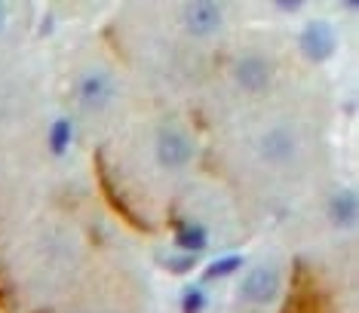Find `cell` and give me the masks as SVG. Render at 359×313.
<instances>
[{"label": "cell", "mask_w": 359, "mask_h": 313, "mask_svg": "<svg viewBox=\"0 0 359 313\" xmlns=\"http://www.w3.org/2000/svg\"><path fill=\"white\" fill-rule=\"evenodd\" d=\"M280 313H332V298L320 286L316 274L307 267V261L292 265V292L283 301Z\"/></svg>", "instance_id": "cell-1"}, {"label": "cell", "mask_w": 359, "mask_h": 313, "mask_svg": "<svg viewBox=\"0 0 359 313\" xmlns=\"http://www.w3.org/2000/svg\"><path fill=\"white\" fill-rule=\"evenodd\" d=\"M93 166H95V181H99V191L104 197V203H108V209L117 218H123V225H129L135 234H151V225L142 215H138L133 206L126 203V197L117 191V185H114V178H111V172H108V160H104L102 151L93 154Z\"/></svg>", "instance_id": "cell-2"}, {"label": "cell", "mask_w": 359, "mask_h": 313, "mask_svg": "<svg viewBox=\"0 0 359 313\" xmlns=\"http://www.w3.org/2000/svg\"><path fill=\"white\" fill-rule=\"evenodd\" d=\"M298 46H301V55L313 65H323L332 59L334 46H338V37H334V28L329 22H310L298 37Z\"/></svg>", "instance_id": "cell-3"}, {"label": "cell", "mask_w": 359, "mask_h": 313, "mask_svg": "<svg viewBox=\"0 0 359 313\" xmlns=\"http://www.w3.org/2000/svg\"><path fill=\"white\" fill-rule=\"evenodd\" d=\"M182 22L184 28L191 31L194 37H209L222 28V6L209 4V0H194V4H184L182 10Z\"/></svg>", "instance_id": "cell-4"}, {"label": "cell", "mask_w": 359, "mask_h": 313, "mask_svg": "<svg viewBox=\"0 0 359 313\" xmlns=\"http://www.w3.org/2000/svg\"><path fill=\"white\" fill-rule=\"evenodd\" d=\"M276 289H280V277H276L273 267H255L243 283V295L255 304H267L276 298Z\"/></svg>", "instance_id": "cell-5"}, {"label": "cell", "mask_w": 359, "mask_h": 313, "mask_svg": "<svg viewBox=\"0 0 359 313\" xmlns=\"http://www.w3.org/2000/svg\"><path fill=\"white\" fill-rule=\"evenodd\" d=\"M157 160H160V166H166V169H178V166H184L187 160H191V145H187V138L184 135H178V133H160L157 138Z\"/></svg>", "instance_id": "cell-6"}, {"label": "cell", "mask_w": 359, "mask_h": 313, "mask_svg": "<svg viewBox=\"0 0 359 313\" xmlns=\"http://www.w3.org/2000/svg\"><path fill=\"white\" fill-rule=\"evenodd\" d=\"M236 80L249 93H264L267 84H271V65L264 59H243L236 65Z\"/></svg>", "instance_id": "cell-7"}, {"label": "cell", "mask_w": 359, "mask_h": 313, "mask_svg": "<svg viewBox=\"0 0 359 313\" xmlns=\"http://www.w3.org/2000/svg\"><path fill=\"white\" fill-rule=\"evenodd\" d=\"M111 98V84L104 74H86L83 80H80V102L86 105V108H104V102Z\"/></svg>", "instance_id": "cell-8"}, {"label": "cell", "mask_w": 359, "mask_h": 313, "mask_svg": "<svg viewBox=\"0 0 359 313\" xmlns=\"http://www.w3.org/2000/svg\"><path fill=\"white\" fill-rule=\"evenodd\" d=\"M329 218H332L338 227L356 225V194H353V191H344V194L334 197L332 206H329Z\"/></svg>", "instance_id": "cell-9"}, {"label": "cell", "mask_w": 359, "mask_h": 313, "mask_svg": "<svg viewBox=\"0 0 359 313\" xmlns=\"http://www.w3.org/2000/svg\"><path fill=\"white\" fill-rule=\"evenodd\" d=\"M175 246H182V249L187 255H197L203 252L209 246V234H206V227H200V225H184L182 230H175Z\"/></svg>", "instance_id": "cell-10"}, {"label": "cell", "mask_w": 359, "mask_h": 313, "mask_svg": "<svg viewBox=\"0 0 359 313\" xmlns=\"http://www.w3.org/2000/svg\"><path fill=\"white\" fill-rule=\"evenodd\" d=\"M68 145H71V120H55L50 129V151L62 156L68 151Z\"/></svg>", "instance_id": "cell-11"}, {"label": "cell", "mask_w": 359, "mask_h": 313, "mask_svg": "<svg viewBox=\"0 0 359 313\" xmlns=\"http://www.w3.org/2000/svg\"><path fill=\"white\" fill-rule=\"evenodd\" d=\"M236 267H243V258L240 255H227V258H218L206 267V279H218V277H231L236 274Z\"/></svg>", "instance_id": "cell-12"}, {"label": "cell", "mask_w": 359, "mask_h": 313, "mask_svg": "<svg viewBox=\"0 0 359 313\" xmlns=\"http://www.w3.org/2000/svg\"><path fill=\"white\" fill-rule=\"evenodd\" d=\"M0 313H15V292L6 267L0 265Z\"/></svg>", "instance_id": "cell-13"}, {"label": "cell", "mask_w": 359, "mask_h": 313, "mask_svg": "<svg viewBox=\"0 0 359 313\" xmlns=\"http://www.w3.org/2000/svg\"><path fill=\"white\" fill-rule=\"evenodd\" d=\"M206 307V292L197 289V286H191V289H184V298H182V313H200Z\"/></svg>", "instance_id": "cell-14"}, {"label": "cell", "mask_w": 359, "mask_h": 313, "mask_svg": "<svg viewBox=\"0 0 359 313\" xmlns=\"http://www.w3.org/2000/svg\"><path fill=\"white\" fill-rule=\"evenodd\" d=\"M289 154H292V142L283 133L267 138V156H289Z\"/></svg>", "instance_id": "cell-15"}, {"label": "cell", "mask_w": 359, "mask_h": 313, "mask_svg": "<svg viewBox=\"0 0 359 313\" xmlns=\"http://www.w3.org/2000/svg\"><path fill=\"white\" fill-rule=\"evenodd\" d=\"M191 267H197V255H182V258H169L166 261L169 274H187Z\"/></svg>", "instance_id": "cell-16"}, {"label": "cell", "mask_w": 359, "mask_h": 313, "mask_svg": "<svg viewBox=\"0 0 359 313\" xmlns=\"http://www.w3.org/2000/svg\"><path fill=\"white\" fill-rule=\"evenodd\" d=\"M276 6H280L283 13H298V10H301V4H298V0H295V4H292V0H285V4H276Z\"/></svg>", "instance_id": "cell-17"}, {"label": "cell", "mask_w": 359, "mask_h": 313, "mask_svg": "<svg viewBox=\"0 0 359 313\" xmlns=\"http://www.w3.org/2000/svg\"><path fill=\"white\" fill-rule=\"evenodd\" d=\"M34 313H50V310H34Z\"/></svg>", "instance_id": "cell-18"}, {"label": "cell", "mask_w": 359, "mask_h": 313, "mask_svg": "<svg viewBox=\"0 0 359 313\" xmlns=\"http://www.w3.org/2000/svg\"><path fill=\"white\" fill-rule=\"evenodd\" d=\"M0 25H4V13H0Z\"/></svg>", "instance_id": "cell-19"}]
</instances>
